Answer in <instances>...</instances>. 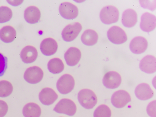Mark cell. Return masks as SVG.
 I'll return each instance as SVG.
<instances>
[{"label":"cell","mask_w":156,"mask_h":117,"mask_svg":"<svg viewBox=\"0 0 156 117\" xmlns=\"http://www.w3.org/2000/svg\"><path fill=\"white\" fill-rule=\"evenodd\" d=\"M78 99L82 106L87 109L92 108L97 102V98L95 93L87 89L81 90L79 92Z\"/></svg>","instance_id":"obj_1"},{"label":"cell","mask_w":156,"mask_h":117,"mask_svg":"<svg viewBox=\"0 0 156 117\" xmlns=\"http://www.w3.org/2000/svg\"><path fill=\"white\" fill-rule=\"evenodd\" d=\"M99 16L100 19L103 23L109 25L116 23L118 21L119 12L116 7L108 5L101 9Z\"/></svg>","instance_id":"obj_2"},{"label":"cell","mask_w":156,"mask_h":117,"mask_svg":"<svg viewBox=\"0 0 156 117\" xmlns=\"http://www.w3.org/2000/svg\"><path fill=\"white\" fill-rule=\"evenodd\" d=\"M53 110L59 113H62L72 116L76 111V106L72 100L67 98L61 99L56 105Z\"/></svg>","instance_id":"obj_3"},{"label":"cell","mask_w":156,"mask_h":117,"mask_svg":"<svg viewBox=\"0 0 156 117\" xmlns=\"http://www.w3.org/2000/svg\"><path fill=\"white\" fill-rule=\"evenodd\" d=\"M107 36L111 42L116 44H123L127 39L126 34L124 30L117 26L111 27L108 30Z\"/></svg>","instance_id":"obj_4"},{"label":"cell","mask_w":156,"mask_h":117,"mask_svg":"<svg viewBox=\"0 0 156 117\" xmlns=\"http://www.w3.org/2000/svg\"><path fill=\"white\" fill-rule=\"evenodd\" d=\"M75 80L70 75L66 74L62 76L56 83L58 90L61 94H65L71 92L73 89Z\"/></svg>","instance_id":"obj_5"},{"label":"cell","mask_w":156,"mask_h":117,"mask_svg":"<svg viewBox=\"0 0 156 117\" xmlns=\"http://www.w3.org/2000/svg\"><path fill=\"white\" fill-rule=\"evenodd\" d=\"M81 25L78 22H75L66 26L62 33V37L64 41L70 42L74 40L82 29Z\"/></svg>","instance_id":"obj_6"},{"label":"cell","mask_w":156,"mask_h":117,"mask_svg":"<svg viewBox=\"0 0 156 117\" xmlns=\"http://www.w3.org/2000/svg\"><path fill=\"white\" fill-rule=\"evenodd\" d=\"M43 76L42 70L37 66H34L27 68L24 73L23 76L27 82L34 84L40 82Z\"/></svg>","instance_id":"obj_7"},{"label":"cell","mask_w":156,"mask_h":117,"mask_svg":"<svg viewBox=\"0 0 156 117\" xmlns=\"http://www.w3.org/2000/svg\"><path fill=\"white\" fill-rule=\"evenodd\" d=\"M131 101L129 94L126 91L119 90L115 92L111 98V101L115 107L121 108Z\"/></svg>","instance_id":"obj_8"},{"label":"cell","mask_w":156,"mask_h":117,"mask_svg":"<svg viewBox=\"0 0 156 117\" xmlns=\"http://www.w3.org/2000/svg\"><path fill=\"white\" fill-rule=\"evenodd\" d=\"M122 78L118 72L110 71L107 72L104 75L102 83L107 88L114 89L118 87L120 85Z\"/></svg>","instance_id":"obj_9"},{"label":"cell","mask_w":156,"mask_h":117,"mask_svg":"<svg viewBox=\"0 0 156 117\" xmlns=\"http://www.w3.org/2000/svg\"><path fill=\"white\" fill-rule=\"evenodd\" d=\"M61 15L67 20H71L76 18L78 14V9L77 7L69 2H64L61 3L59 8Z\"/></svg>","instance_id":"obj_10"},{"label":"cell","mask_w":156,"mask_h":117,"mask_svg":"<svg viewBox=\"0 0 156 117\" xmlns=\"http://www.w3.org/2000/svg\"><path fill=\"white\" fill-rule=\"evenodd\" d=\"M156 17L154 14L146 12L141 16L140 27L143 31L149 32L155 28Z\"/></svg>","instance_id":"obj_11"},{"label":"cell","mask_w":156,"mask_h":117,"mask_svg":"<svg viewBox=\"0 0 156 117\" xmlns=\"http://www.w3.org/2000/svg\"><path fill=\"white\" fill-rule=\"evenodd\" d=\"M147 39L141 36L136 37L131 41L129 45L130 51L133 53L139 54L144 52L148 47Z\"/></svg>","instance_id":"obj_12"},{"label":"cell","mask_w":156,"mask_h":117,"mask_svg":"<svg viewBox=\"0 0 156 117\" xmlns=\"http://www.w3.org/2000/svg\"><path fill=\"white\" fill-rule=\"evenodd\" d=\"M139 67L140 70L146 73L151 74L156 71V59L155 56L147 55L140 61Z\"/></svg>","instance_id":"obj_13"},{"label":"cell","mask_w":156,"mask_h":117,"mask_svg":"<svg viewBox=\"0 0 156 117\" xmlns=\"http://www.w3.org/2000/svg\"><path fill=\"white\" fill-rule=\"evenodd\" d=\"M58 97V95L55 91L49 87L43 88L39 94L40 102L46 105L52 104L57 99Z\"/></svg>","instance_id":"obj_14"},{"label":"cell","mask_w":156,"mask_h":117,"mask_svg":"<svg viewBox=\"0 0 156 117\" xmlns=\"http://www.w3.org/2000/svg\"><path fill=\"white\" fill-rule=\"evenodd\" d=\"M58 47L56 41L50 37L44 39L40 45L41 52L46 56H50L55 54L57 51Z\"/></svg>","instance_id":"obj_15"},{"label":"cell","mask_w":156,"mask_h":117,"mask_svg":"<svg viewBox=\"0 0 156 117\" xmlns=\"http://www.w3.org/2000/svg\"><path fill=\"white\" fill-rule=\"evenodd\" d=\"M135 93L136 97L141 100H146L152 98L154 95L153 91L150 85L145 83H140L136 87Z\"/></svg>","instance_id":"obj_16"},{"label":"cell","mask_w":156,"mask_h":117,"mask_svg":"<svg viewBox=\"0 0 156 117\" xmlns=\"http://www.w3.org/2000/svg\"><path fill=\"white\" fill-rule=\"evenodd\" d=\"M81 56V52L77 48L71 47L64 54V58L67 65L74 66L77 64Z\"/></svg>","instance_id":"obj_17"},{"label":"cell","mask_w":156,"mask_h":117,"mask_svg":"<svg viewBox=\"0 0 156 117\" xmlns=\"http://www.w3.org/2000/svg\"><path fill=\"white\" fill-rule=\"evenodd\" d=\"M38 56L37 51L34 47L28 45L24 47L21 51L20 57L25 63H30L36 59Z\"/></svg>","instance_id":"obj_18"},{"label":"cell","mask_w":156,"mask_h":117,"mask_svg":"<svg viewBox=\"0 0 156 117\" xmlns=\"http://www.w3.org/2000/svg\"><path fill=\"white\" fill-rule=\"evenodd\" d=\"M121 21L126 27L130 28L133 27L137 21V15L136 12L131 9L125 10L122 14Z\"/></svg>","instance_id":"obj_19"},{"label":"cell","mask_w":156,"mask_h":117,"mask_svg":"<svg viewBox=\"0 0 156 117\" xmlns=\"http://www.w3.org/2000/svg\"><path fill=\"white\" fill-rule=\"evenodd\" d=\"M41 13L39 9L34 6L27 8L24 12V18L25 20L30 24L37 23L41 17Z\"/></svg>","instance_id":"obj_20"},{"label":"cell","mask_w":156,"mask_h":117,"mask_svg":"<svg viewBox=\"0 0 156 117\" xmlns=\"http://www.w3.org/2000/svg\"><path fill=\"white\" fill-rule=\"evenodd\" d=\"M16 35L15 29L11 26H5L0 30V39L4 42H12L15 39Z\"/></svg>","instance_id":"obj_21"},{"label":"cell","mask_w":156,"mask_h":117,"mask_svg":"<svg viewBox=\"0 0 156 117\" xmlns=\"http://www.w3.org/2000/svg\"><path fill=\"white\" fill-rule=\"evenodd\" d=\"M22 112L25 117H40L41 114V109L37 104L30 102L24 106Z\"/></svg>","instance_id":"obj_22"},{"label":"cell","mask_w":156,"mask_h":117,"mask_svg":"<svg viewBox=\"0 0 156 117\" xmlns=\"http://www.w3.org/2000/svg\"><path fill=\"white\" fill-rule=\"evenodd\" d=\"M98 38V34L96 31L92 29H88L83 32L81 39L85 45L92 46L97 43Z\"/></svg>","instance_id":"obj_23"},{"label":"cell","mask_w":156,"mask_h":117,"mask_svg":"<svg viewBox=\"0 0 156 117\" xmlns=\"http://www.w3.org/2000/svg\"><path fill=\"white\" fill-rule=\"evenodd\" d=\"M48 69L50 72L54 74L59 73L64 69V65L59 58H55L50 60L48 63Z\"/></svg>","instance_id":"obj_24"},{"label":"cell","mask_w":156,"mask_h":117,"mask_svg":"<svg viewBox=\"0 0 156 117\" xmlns=\"http://www.w3.org/2000/svg\"><path fill=\"white\" fill-rule=\"evenodd\" d=\"M13 87L12 83L6 80L0 81V97L4 98L10 95L12 93Z\"/></svg>","instance_id":"obj_25"},{"label":"cell","mask_w":156,"mask_h":117,"mask_svg":"<svg viewBox=\"0 0 156 117\" xmlns=\"http://www.w3.org/2000/svg\"><path fill=\"white\" fill-rule=\"evenodd\" d=\"M111 111L110 108L105 105L99 106L95 110L94 117H111Z\"/></svg>","instance_id":"obj_26"},{"label":"cell","mask_w":156,"mask_h":117,"mask_svg":"<svg viewBox=\"0 0 156 117\" xmlns=\"http://www.w3.org/2000/svg\"><path fill=\"white\" fill-rule=\"evenodd\" d=\"M12 12L11 9L6 6L0 7V23L9 21L12 18Z\"/></svg>","instance_id":"obj_27"},{"label":"cell","mask_w":156,"mask_h":117,"mask_svg":"<svg viewBox=\"0 0 156 117\" xmlns=\"http://www.w3.org/2000/svg\"><path fill=\"white\" fill-rule=\"evenodd\" d=\"M7 58L0 53V76L4 73L7 68Z\"/></svg>","instance_id":"obj_28"},{"label":"cell","mask_w":156,"mask_h":117,"mask_svg":"<svg viewBox=\"0 0 156 117\" xmlns=\"http://www.w3.org/2000/svg\"><path fill=\"white\" fill-rule=\"evenodd\" d=\"M156 101L151 102L147 107V112L148 114L151 117H155Z\"/></svg>","instance_id":"obj_29"},{"label":"cell","mask_w":156,"mask_h":117,"mask_svg":"<svg viewBox=\"0 0 156 117\" xmlns=\"http://www.w3.org/2000/svg\"><path fill=\"white\" fill-rule=\"evenodd\" d=\"M8 109L7 103L4 101L0 100V117H3L6 114Z\"/></svg>","instance_id":"obj_30"},{"label":"cell","mask_w":156,"mask_h":117,"mask_svg":"<svg viewBox=\"0 0 156 117\" xmlns=\"http://www.w3.org/2000/svg\"><path fill=\"white\" fill-rule=\"evenodd\" d=\"M7 1L9 3L13 6L18 5L23 2L22 1Z\"/></svg>","instance_id":"obj_31"},{"label":"cell","mask_w":156,"mask_h":117,"mask_svg":"<svg viewBox=\"0 0 156 117\" xmlns=\"http://www.w3.org/2000/svg\"></svg>","instance_id":"obj_32"}]
</instances>
